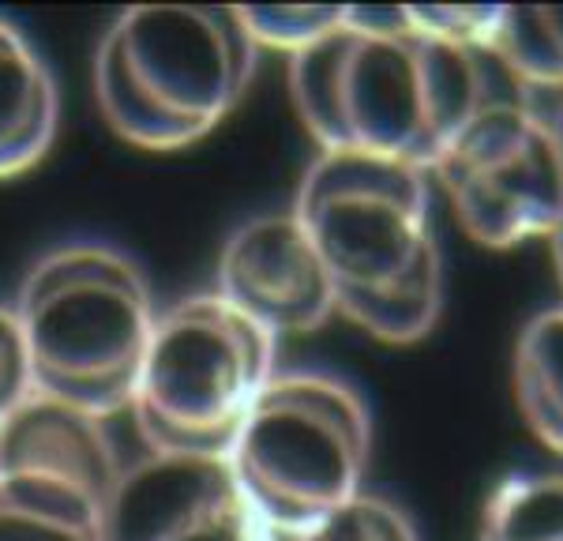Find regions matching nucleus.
Returning <instances> with one entry per match:
<instances>
[{
  "mask_svg": "<svg viewBox=\"0 0 563 541\" xmlns=\"http://www.w3.org/2000/svg\"><path fill=\"white\" fill-rule=\"evenodd\" d=\"M289 95L320 151L429 174L488 102L481 57L413 31L406 8H346V23L289 57Z\"/></svg>",
  "mask_w": 563,
  "mask_h": 541,
  "instance_id": "f257e3e1",
  "label": "nucleus"
},
{
  "mask_svg": "<svg viewBox=\"0 0 563 541\" xmlns=\"http://www.w3.org/2000/svg\"><path fill=\"white\" fill-rule=\"evenodd\" d=\"M334 286V312L390 346H410L443 312V256L429 174L357 151H320L289 207Z\"/></svg>",
  "mask_w": 563,
  "mask_h": 541,
  "instance_id": "f03ea898",
  "label": "nucleus"
},
{
  "mask_svg": "<svg viewBox=\"0 0 563 541\" xmlns=\"http://www.w3.org/2000/svg\"><path fill=\"white\" fill-rule=\"evenodd\" d=\"M256 53L238 8H124L95 53L98 110L132 147L180 151L238 110Z\"/></svg>",
  "mask_w": 563,
  "mask_h": 541,
  "instance_id": "7ed1b4c3",
  "label": "nucleus"
},
{
  "mask_svg": "<svg viewBox=\"0 0 563 541\" xmlns=\"http://www.w3.org/2000/svg\"><path fill=\"white\" fill-rule=\"evenodd\" d=\"M34 395L95 418L129 410L158 305L135 260L113 245L76 241L26 270L12 301Z\"/></svg>",
  "mask_w": 563,
  "mask_h": 541,
  "instance_id": "20e7f679",
  "label": "nucleus"
},
{
  "mask_svg": "<svg viewBox=\"0 0 563 541\" xmlns=\"http://www.w3.org/2000/svg\"><path fill=\"white\" fill-rule=\"evenodd\" d=\"M372 418L331 373H275L241 421L225 463L271 530L301 534L365 493Z\"/></svg>",
  "mask_w": 563,
  "mask_h": 541,
  "instance_id": "39448f33",
  "label": "nucleus"
},
{
  "mask_svg": "<svg viewBox=\"0 0 563 541\" xmlns=\"http://www.w3.org/2000/svg\"><path fill=\"white\" fill-rule=\"evenodd\" d=\"M275 346V335L218 294H192L158 312L129 399L147 448L225 455L278 373Z\"/></svg>",
  "mask_w": 563,
  "mask_h": 541,
  "instance_id": "423d86ee",
  "label": "nucleus"
},
{
  "mask_svg": "<svg viewBox=\"0 0 563 541\" xmlns=\"http://www.w3.org/2000/svg\"><path fill=\"white\" fill-rule=\"evenodd\" d=\"M429 174L459 225L485 249L552 238L563 222V155L522 102L481 106Z\"/></svg>",
  "mask_w": 563,
  "mask_h": 541,
  "instance_id": "0eeeda50",
  "label": "nucleus"
},
{
  "mask_svg": "<svg viewBox=\"0 0 563 541\" xmlns=\"http://www.w3.org/2000/svg\"><path fill=\"white\" fill-rule=\"evenodd\" d=\"M225 455L147 451L121 466L106 504L109 541H271Z\"/></svg>",
  "mask_w": 563,
  "mask_h": 541,
  "instance_id": "6e6552de",
  "label": "nucleus"
},
{
  "mask_svg": "<svg viewBox=\"0 0 563 541\" xmlns=\"http://www.w3.org/2000/svg\"><path fill=\"white\" fill-rule=\"evenodd\" d=\"M218 297L267 335H308L334 316V286L294 211L241 222L218 256Z\"/></svg>",
  "mask_w": 563,
  "mask_h": 541,
  "instance_id": "1a4fd4ad",
  "label": "nucleus"
},
{
  "mask_svg": "<svg viewBox=\"0 0 563 541\" xmlns=\"http://www.w3.org/2000/svg\"><path fill=\"white\" fill-rule=\"evenodd\" d=\"M0 474L60 477L84 485L109 504L121 463L102 418L45 395H31L12 418L0 421Z\"/></svg>",
  "mask_w": 563,
  "mask_h": 541,
  "instance_id": "9d476101",
  "label": "nucleus"
},
{
  "mask_svg": "<svg viewBox=\"0 0 563 541\" xmlns=\"http://www.w3.org/2000/svg\"><path fill=\"white\" fill-rule=\"evenodd\" d=\"M60 124L57 79L15 23L0 20V180L34 169Z\"/></svg>",
  "mask_w": 563,
  "mask_h": 541,
  "instance_id": "9b49d317",
  "label": "nucleus"
},
{
  "mask_svg": "<svg viewBox=\"0 0 563 541\" xmlns=\"http://www.w3.org/2000/svg\"><path fill=\"white\" fill-rule=\"evenodd\" d=\"M0 541H109L106 500L60 477L0 474Z\"/></svg>",
  "mask_w": 563,
  "mask_h": 541,
  "instance_id": "f8f14e48",
  "label": "nucleus"
},
{
  "mask_svg": "<svg viewBox=\"0 0 563 541\" xmlns=\"http://www.w3.org/2000/svg\"><path fill=\"white\" fill-rule=\"evenodd\" d=\"M515 399L544 448L563 455V305L522 328L515 346Z\"/></svg>",
  "mask_w": 563,
  "mask_h": 541,
  "instance_id": "ddd939ff",
  "label": "nucleus"
},
{
  "mask_svg": "<svg viewBox=\"0 0 563 541\" xmlns=\"http://www.w3.org/2000/svg\"><path fill=\"white\" fill-rule=\"evenodd\" d=\"M481 541H563V474H507L481 511Z\"/></svg>",
  "mask_w": 563,
  "mask_h": 541,
  "instance_id": "4468645a",
  "label": "nucleus"
},
{
  "mask_svg": "<svg viewBox=\"0 0 563 541\" xmlns=\"http://www.w3.org/2000/svg\"><path fill=\"white\" fill-rule=\"evenodd\" d=\"M493 57L507 65L522 90L563 87V8H507Z\"/></svg>",
  "mask_w": 563,
  "mask_h": 541,
  "instance_id": "2eb2a0df",
  "label": "nucleus"
},
{
  "mask_svg": "<svg viewBox=\"0 0 563 541\" xmlns=\"http://www.w3.org/2000/svg\"><path fill=\"white\" fill-rule=\"evenodd\" d=\"M294 541H421L413 519L398 508L395 500L376 493H357L331 516L312 522L301 534H289Z\"/></svg>",
  "mask_w": 563,
  "mask_h": 541,
  "instance_id": "dca6fc26",
  "label": "nucleus"
},
{
  "mask_svg": "<svg viewBox=\"0 0 563 541\" xmlns=\"http://www.w3.org/2000/svg\"><path fill=\"white\" fill-rule=\"evenodd\" d=\"M238 20L256 49L267 45L297 57L339 31L346 23V8H238Z\"/></svg>",
  "mask_w": 563,
  "mask_h": 541,
  "instance_id": "f3484780",
  "label": "nucleus"
},
{
  "mask_svg": "<svg viewBox=\"0 0 563 541\" xmlns=\"http://www.w3.org/2000/svg\"><path fill=\"white\" fill-rule=\"evenodd\" d=\"M406 20L413 31L429 34V38L455 45V49L488 53L496 42L499 20H504V4H432V8H406Z\"/></svg>",
  "mask_w": 563,
  "mask_h": 541,
  "instance_id": "a211bd4d",
  "label": "nucleus"
},
{
  "mask_svg": "<svg viewBox=\"0 0 563 541\" xmlns=\"http://www.w3.org/2000/svg\"><path fill=\"white\" fill-rule=\"evenodd\" d=\"M31 395V361H26L20 320H15L12 305H0V421L12 418Z\"/></svg>",
  "mask_w": 563,
  "mask_h": 541,
  "instance_id": "6ab92c4d",
  "label": "nucleus"
},
{
  "mask_svg": "<svg viewBox=\"0 0 563 541\" xmlns=\"http://www.w3.org/2000/svg\"><path fill=\"white\" fill-rule=\"evenodd\" d=\"M519 102L530 110L538 121L549 129V135L556 140L560 155H563V87H552V90H522Z\"/></svg>",
  "mask_w": 563,
  "mask_h": 541,
  "instance_id": "aec40b11",
  "label": "nucleus"
},
{
  "mask_svg": "<svg viewBox=\"0 0 563 541\" xmlns=\"http://www.w3.org/2000/svg\"><path fill=\"white\" fill-rule=\"evenodd\" d=\"M552 260H556V275H560V286H563V222L552 230Z\"/></svg>",
  "mask_w": 563,
  "mask_h": 541,
  "instance_id": "412c9836",
  "label": "nucleus"
},
{
  "mask_svg": "<svg viewBox=\"0 0 563 541\" xmlns=\"http://www.w3.org/2000/svg\"><path fill=\"white\" fill-rule=\"evenodd\" d=\"M271 541H294V538H289V534H278V530H275V534H271Z\"/></svg>",
  "mask_w": 563,
  "mask_h": 541,
  "instance_id": "4be33fe9",
  "label": "nucleus"
}]
</instances>
